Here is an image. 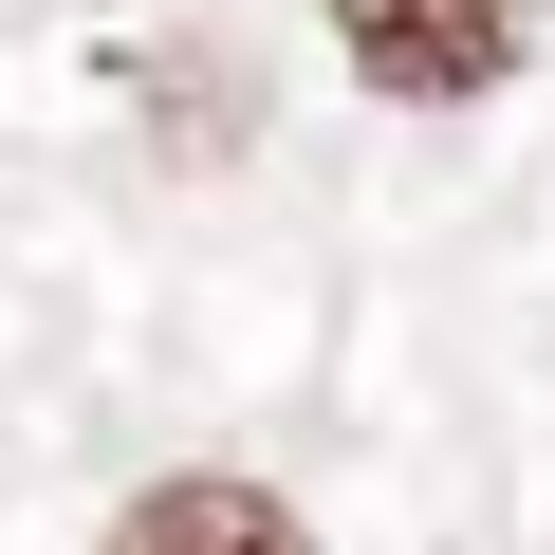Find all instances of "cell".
I'll list each match as a JSON object with an SVG mask.
<instances>
[{
  "instance_id": "6da1fadb",
  "label": "cell",
  "mask_w": 555,
  "mask_h": 555,
  "mask_svg": "<svg viewBox=\"0 0 555 555\" xmlns=\"http://www.w3.org/2000/svg\"><path fill=\"white\" fill-rule=\"evenodd\" d=\"M537 20H555V0H334L352 75H371V93H426V112L500 93V75L537 56Z\"/></svg>"
},
{
  "instance_id": "7a4b0ae2",
  "label": "cell",
  "mask_w": 555,
  "mask_h": 555,
  "mask_svg": "<svg viewBox=\"0 0 555 555\" xmlns=\"http://www.w3.org/2000/svg\"><path fill=\"white\" fill-rule=\"evenodd\" d=\"M112 555H315L297 500H259V481H149L112 518Z\"/></svg>"
}]
</instances>
